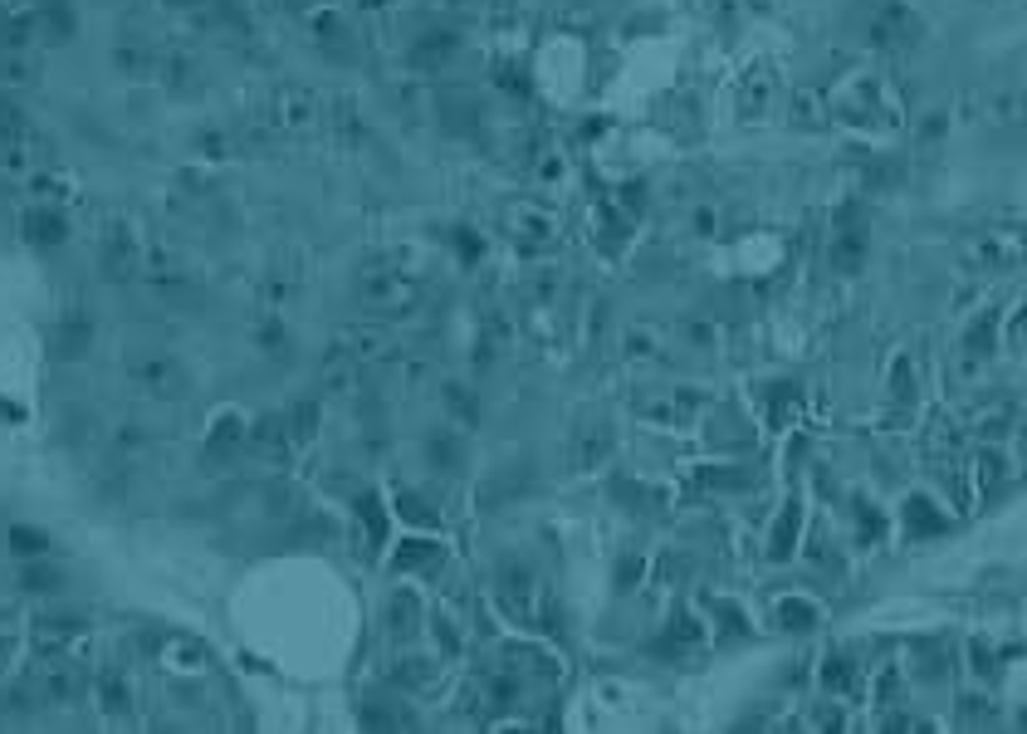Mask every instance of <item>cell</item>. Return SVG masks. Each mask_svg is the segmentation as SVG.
Here are the masks:
<instances>
[{"instance_id":"cell-21","label":"cell","mask_w":1027,"mask_h":734,"mask_svg":"<svg viewBox=\"0 0 1027 734\" xmlns=\"http://www.w3.org/2000/svg\"><path fill=\"white\" fill-rule=\"evenodd\" d=\"M905 519H910V539H925V534H939L945 529V519L935 514V505H930L925 495H915L905 505Z\"/></svg>"},{"instance_id":"cell-1","label":"cell","mask_w":1027,"mask_h":734,"mask_svg":"<svg viewBox=\"0 0 1027 734\" xmlns=\"http://www.w3.org/2000/svg\"><path fill=\"white\" fill-rule=\"evenodd\" d=\"M358 289H362V299L372 303V309H386V313L412 309L416 303V275H402L392 260H372V265L358 275Z\"/></svg>"},{"instance_id":"cell-4","label":"cell","mask_w":1027,"mask_h":734,"mask_svg":"<svg viewBox=\"0 0 1027 734\" xmlns=\"http://www.w3.org/2000/svg\"><path fill=\"white\" fill-rule=\"evenodd\" d=\"M99 265H103V279H138L142 275V245L128 236V230H113L103 236V250H99Z\"/></svg>"},{"instance_id":"cell-32","label":"cell","mask_w":1027,"mask_h":734,"mask_svg":"<svg viewBox=\"0 0 1027 734\" xmlns=\"http://www.w3.org/2000/svg\"><path fill=\"white\" fill-rule=\"evenodd\" d=\"M880 534H886V519L876 514V505H866V500H856V539L862 543H876Z\"/></svg>"},{"instance_id":"cell-22","label":"cell","mask_w":1027,"mask_h":734,"mask_svg":"<svg viewBox=\"0 0 1027 734\" xmlns=\"http://www.w3.org/2000/svg\"><path fill=\"white\" fill-rule=\"evenodd\" d=\"M20 583H25V593H59V587H65V569H55V563H45V559H30Z\"/></svg>"},{"instance_id":"cell-26","label":"cell","mask_w":1027,"mask_h":734,"mask_svg":"<svg viewBox=\"0 0 1027 734\" xmlns=\"http://www.w3.org/2000/svg\"><path fill=\"white\" fill-rule=\"evenodd\" d=\"M113 69L128 73V79H147L152 73V55H147V45H118L113 49Z\"/></svg>"},{"instance_id":"cell-31","label":"cell","mask_w":1027,"mask_h":734,"mask_svg":"<svg viewBox=\"0 0 1027 734\" xmlns=\"http://www.w3.org/2000/svg\"><path fill=\"white\" fill-rule=\"evenodd\" d=\"M700 642V622L690 612H676V622H670V636H666V646L670 652H685V646H695Z\"/></svg>"},{"instance_id":"cell-40","label":"cell","mask_w":1027,"mask_h":734,"mask_svg":"<svg viewBox=\"0 0 1027 734\" xmlns=\"http://www.w3.org/2000/svg\"><path fill=\"white\" fill-rule=\"evenodd\" d=\"M166 5H196V0H166Z\"/></svg>"},{"instance_id":"cell-7","label":"cell","mask_w":1027,"mask_h":734,"mask_svg":"<svg viewBox=\"0 0 1027 734\" xmlns=\"http://www.w3.org/2000/svg\"><path fill=\"white\" fill-rule=\"evenodd\" d=\"M20 230H25V240L30 245H45V250H55V245H65V236H69V220L55 211V206H30L25 220H20Z\"/></svg>"},{"instance_id":"cell-14","label":"cell","mask_w":1027,"mask_h":734,"mask_svg":"<svg viewBox=\"0 0 1027 734\" xmlns=\"http://www.w3.org/2000/svg\"><path fill=\"white\" fill-rule=\"evenodd\" d=\"M440 563H446V549H440V543H431V539H412V543H402V553H396V569H402V573H426V578H431V573H440Z\"/></svg>"},{"instance_id":"cell-27","label":"cell","mask_w":1027,"mask_h":734,"mask_svg":"<svg viewBox=\"0 0 1027 734\" xmlns=\"http://www.w3.org/2000/svg\"><path fill=\"white\" fill-rule=\"evenodd\" d=\"M358 519H362L367 543H372V549H382V539H386V514H382V505H377L372 495H358Z\"/></svg>"},{"instance_id":"cell-5","label":"cell","mask_w":1027,"mask_h":734,"mask_svg":"<svg viewBox=\"0 0 1027 734\" xmlns=\"http://www.w3.org/2000/svg\"><path fill=\"white\" fill-rule=\"evenodd\" d=\"M495 583H499V597H505L509 612L529 617V603H533V593H539V578H533L529 563L505 559V563H499V578H495Z\"/></svg>"},{"instance_id":"cell-37","label":"cell","mask_w":1027,"mask_h":734,"mask_svg":"<svg viewBox=\"0 0 1027 734\" xmlns=\"http://www.w3.org/2000/svg\"><path fill=\"white\" fill-rule=\"evenodd\" d=\"M362 725H367V730H392V725H396V715H392L386 706L377 710V700H367V706H362Z\"/></svg>"},{"instance_id":"cell-29","label":"cell","mask_w":1027,"mask_h":734,"mask_svg":"<svg viewBox=\"0 0 1027 734\" xmlns=\"http://www.w3.org/2000/svg\"><path fill=\"white\" fill-rule=\"evenodd\" d=\"M798 524H803V514H798V505H788L783 509V519H778V529H773V559H788L793 553V543H798Z\"/></svg>"},{"instance_id":"cell-23","label":"cell","mask_w":1027,"mask_h":734,"mask_svg":"<svg viewBox=\"0 0 1027 734\" xmlns=\"http://www.w3.org/2000/svg\"><path fill=\"white\" fill-rule=\"evenodd\" d=\"M255 343L269 353V358H289V333H285V323H279L275 313H265V319L255 323Z\"/></svg>"},{"instance_id":"cell-17","label":"cell","mask_w":1027,"mask_h":734,"mask_svg":"<svg viewBox=\"0 0 1027 734\" xmlns=\"http://www.w3.org/2000/svg\"><path fill=\"white\" fill-rule=\"evenodd\" d=\"M89 343H93V323L83 319V313H69V319L59 323V353H65V358H83Z\"/></svg>"},{"instance_id":"cell-10","label":"cell","mask_w":1027,"mask_h":734,"mask_svg":"<svg viewBox=\"0 0 1027 734\" xmlns=\"http://www.w3.org/2000/svg\"><path fill=\"white\" fill-rule=\"evenodd\" d=\"M245 440L259 450V456H269V460H285V456H289V446H293V440H289V426H285V416H275V412L259 416V422H250Z\"/></svg>"},{"instance_id":"cell-12","label":"cell","mask_w":1027,"mask_h":734,"mask_svg":"<svg viewBox=\"0 0 1027 734\" xmlns=\"http://www.w3.org/2000/svg\"><path fill=\"white\" fill-rule=\"evenodd\" d=\"M734 103H739V113L743 118H763L769 113V103H773V79H769V69H753L749 79L739 83V93H734Z\"/></svg>"},{"instance_id":"cell-24","label":"cell","mask_w":1027,"mask_h":734,"mask_svg":"<svg viewBox=\"0 0 1027 734\" xmlns=\"http://www.w3.org/2000/svg\"><path fill=\"white\" fill-rule=\"evenodd\" d=\"M446 412L455 416V422L470 432V426L480 422V402H475V392H470V387H455V382H450V387H446Z\"/></svg>"},{"instance_id":"cell-8","label":"cell","mask_w":1027,"mask_h":734,"mask_svg":"<svg viewBox=\"0 0 1027 734\" xmlns=\"http://www.w3.org/2000/svg\"><path fill=\"white\" fill-rule=\"evenodd\" d=\"M382 622H386V632L392 636L422 632V597H416L412 587H396V593L386 597V607H382Z\"/></svg>"},{"instance_id":"cell-39","label":"cell","mask_w":1027,"mask_h":734,"mask_svg":"<svg viewBox=\"0 0 1027 734\" xmlns=\"http://www.w3.org/2000/svg\"><path fill=\"white\" fill-rule=\"evenodd\" d=\"M969 348H973V353H989V348H993V319L973 323V333H969Z\"/></svg>"},{"instance_id":"cell-38","label":"cell","mask_w":1027,"mask_h":734,"mask_svg":"<svg viewBox=\"0 0 1027 734\" xmlns=\"http://www.w3.org/2000/svg\"><path fill=\"white\" fill-rule=\"evenodd\" d=\"M896 402H915V377H910V363H896Z\"/></svg>"},{"instance_id":"cell-3","label":"cell","mask_w":1027,"mask_h":734,"mask_svg":"<svg viewBox=\"0 0 1027 734\" xmlns=\"http://www.w3.org/2000/svg\"><path fill=\"white\" fill-rule=\"evenodd\" d=\"M612 450H616V436H612V426L607 422L573 426V446H568L573 470H602L607 460H612Z\"/></svg>"},{"instance_id":"cell-18","label":"cell","mask_w":1027,"mask_h":734,"mask_svg":"<svg viewBox=\"0 0 1027 734\" xmlns=\"http://www.w3.org/2000/svg\"><path fill=\"white\" fill-rule=\"evenodd\" d=\"M319 416H323V412H319V402H313V397H309V402H293V412L285 416L293 446H309V440L319 436Z\"/></svg>"},{"instance_id":"cell-13","label":"cell","mask_w":1027,"mask_h":734,"mask_svg":"<svg viewBox=\"0 0 1027 734\" xmlns=\"http://www.w3.org/2000/svg\"><path fill=\"white\" fill-rule=\"evenodd\" d=\"M422 450H426V460H431V470H440V475H450V470L465 466V446H460V432H431Z\"/></svg>"},{"instance_id":"cell-30","label":"cell","mask_w":1027,"mask_h":734,"mask_svg":"<svg viewBox=\"0 0 1027 734\" xmlns=\"http://www.w3.org/2000/svg\"><path fill=\"white\" fill-rule=\"evenodd\" d=\"M862 250H866V236H862V226H856V230H842V240H836V269H842V275H846V269H856V265H862Z\"/></svg>"},{"instance_id":"cell-2","label":"cell","mask_w":1027,"mask_h":734,"mask_svg":"<svg viewBox=\"0 0 1027 734\" xmlns=\"http://www.w3.org/2000/svg\"><path fill=\"white\" fill-rule=\"evenodd\" d=\"M132 387H142L157 402H176L186 392V372L172 358H162V353H147V358L132 363Z\"/></svg>"},{"instance_id":"cell-11","label":"cell","mask_w":1027,"mask_h":734,"mask_svg":"<svg viewBox=\"0 0 1027 734\" xmlns=\"http://www.w3.org/2000/svg\"><path fill=\"white\" fill-rule=\"evenodd\" d=\"M333 348L348 353L353 363L362 358H377V353L386 348V333L377 329V323H348V329H338V339H333Z\"/></svg>"},{"instance_id":"cell-28","label":"cell","mask_w":1027,"mask_h":734,"mask_svg":"<svg viewBox=\"0 0 1027 734\" xmlns=\"http://www.w3.org/2000/svg\"><path fill=\"white\" fill-rule=\"evenodd\" d=\"M10 549H15L20 559H45V553H49V534L15 524V529H10Z\"/></svg>"},{"instance_id":"cell-9","label":"cell","mask_w":1027,"mask_h":734,"mask_svg":"<svg viewBox=\"0 0 1027 734\" xmlns=\"http://www.w3.org/2000/svg\"><path fill=\"white\" fill-rule=\"evenodd\" d=\"M313 113H319V103H313L309 89H279V93H275V123H279L285 133L309 128Z\"/></svg>"},{"instance_id":"cell-25","label":"cell","mask_w":1027,"mask_h":734,"mask_svg":"<svg viewBox=\"0 0 1027 734\" xmlns=\"http://www.w3.org/2000/svg\"><path fill=\"white\" fill-rule=\"evenodd\" d=\"M778 622L788 627V632H812V627H817V607L803 603V597H783V603H778Z\"/></svg>"},{"instance_id":"cell-6","label":"cell","mask_w":1027,"mask_h":734,"mask_svg":"<svg viewBox=\"0 0 1027 734\" xmlns=\"http://www.w3.org/2000/svg\"><path fill=\"white\" fill-rule=\"evenodd\" d=\"M455 55H460V35H455V30H431V35L416 39V49H412V69L436 73V69H446Z\"/></svg>"},{"instance_id":"cell-36","label":"cell","mask_w":1027,"mask_h":734,"mask_svg":"<svg viewBox=\"0 0 1027 734\" xmlns=\"http://www.w3.org/2000/svg\"><path fill=\"white\" fill-rule=\"evenodd\" d=\"M999 480H1003V456L983 450V456H979V485H983V490H993Z\"/></svg>"},{"instance_id":"cell-20","label":"cell","mask_w":1027,"mask_h":734,"mask_svg":"<svg viewBox=\"0 0 1027 734\" xmlns=\"http://www.w3.org/2000/svg\"><path fill=\"white\" fill-rule=\"evenodd\" d=\"M440 113H446V128L460 133V138H470V133L480 128V108L470 99H446L440 103Z\"/></svg>"},{"instance_id":"cell-19","label":"cell","mask_w":1027,"mask_h":734,"mask_svg":"<svg viewBox=\"0 0 1027 734\" xmlns=\"http://www.w3.org/2000/svg\"><path fill=\"white\" fill-rule=\"evenodd\" d=\"M822 686L832 690V696H852L856 686V661H846L842 652H832L822 661Z\"/></svg>"},{"instance_id":"cell-34","label":"cell","mask_w":1027,"mask_h":734,"mask_svg":"<svg viewBox=\"0 0 1027 734\" xmlns=\"http://www.w3.org/2000/svg\"><path fill=\"white\" fill-rule=\"evenodd\" d=\"M396 509H402L412 524H436V509L426 505L422 495H412V490H402V495H396Z\"/></svg>"},{"instance_id":"cell-35","label":"cell","mask_w":1027,"mask_h":734,"mask_svg":"<svg viewBox=\"0 0 1027 734\" xmlns=\"http://www.w3.org/2000/svg\"><path fill=\"white\" fill-rule=\"evenodd\" d=\"M396 680H402L406 690H422L426 680H431V661H416V656H406V661H402V670H396Z\"/></svg>"},{"instance_id":"cell-33","label":"cell","mask_w":1027,"mask_h":734,"mask_svg":"<svg viewBox=\"0 0 1027 734\" xmlns=\"http://www.w3.org/2000/svg\"><path fill=\"white\" fill-rule=\"evenodd\" d=\"M265 509L285 519V514H299L303 509V500H299V490H289V485H269L265 490Z\"/></svg>"},{"instance_id":"cell-15","label":"cell","mask_w":1027,"mask_h":734,"mask_svg":"<svg viewBox=\"0 0 1027 734\" xmlns=\"http://www.w3.org/2000/svg\"><path fill=\"white\" fill-rule=\"evenodd\" d=\"M99 700H103V715H128L132 710V690H128V676L118 666H108L99 676Z\"/></svg>"},{"instance_id":"cell-16","label":"cell","mask_w":1027,"mask_h":734,"mask_svg":"<svg viewBox=\"0 0 1027 734\" xmlns=\"http://www.w3.org/2000/svg\"><path fill=\"white\" fill-rule=\"evenodd\" d=\"M240 446H245V422H240V416H216L211 436H206V456H211V460L235 456Z\"/></svg>"}]
</instances>
